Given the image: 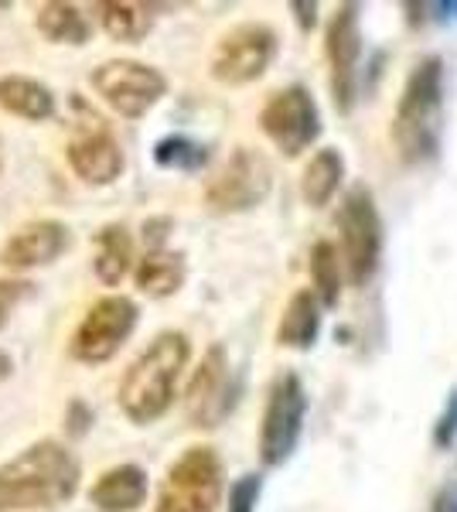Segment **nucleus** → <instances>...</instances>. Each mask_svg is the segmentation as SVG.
<instances>
[{"mask_svg":"<svg viewBox=\"0 0 457 512\" xmlns=\"http://www.w3.org/2000/svg\"><path fill=\"white\" fill-rule=\"evenodd\" d=\"M140 321V311L130 297L123 294H106L99 297L93 308L86 311V318L76 325L69 342L72 359L86 362V366H99L110 362L116 352L127 345V338L134 335Z\"/></svg>","mask_w":457,"mask_h":512,"instance_id":"nucleus-13","label":"nucleus"},{"mask_svg":"<svg viewBox=\"0 0 457 512\" xmlns=\"http://www.w3.org/2000/svg\"><path fill=\"white\" fill-rule=\"evenodd\" d=\"M338 236H342V267L352 287H369L382 267L386 226L369 185H352L338 205Z\"/></svg>","mask_w":457,"mask_h":512,"instance_id":"nucleus-4","label":"nucleus"},{"mask_svg":"<svg viewBox=\"0 0 457 512\" xmlns=\"http://www.w3.org/2000/svg\"><path fill=\"white\" fill-rule=\"evenodd\" d=\"M96 96L110 106L113 113H120L123 120H140L168 96V79L164 72H157L154 65L137 62V59H110L96 65L93 76Z\"/></svg>","mask_w":457,"mask_h":512,"instance_id":"nucleus-10","label":"nucleus"},{"mask_svg":"<svg viewBox=\"0 0 457 512\" xmlns=\"http://www.w3.org/2000/svg\"><path fill=\"white\" fill-rule=\"evenodd\" d=\"M321 321L324 308L318 304V297L311 294V287L290 294V301L284 304V315L277 321V345L294 352H311L318 345Z\"/></svg>","mask_w":457,"mask_h":512,"instance_id":"nucleus-17","label":"nucleus"},{"mask_svg":"<svg viewBox=\"0 0 457 512\" xmlns=\"http://www.w3.org/2000/svg\"><path fill=\"white\" fill-rule=\"evenodd\" d=\"M99 24L113 41L123 45H140L154 28V7L130 4V0H110V4H96Z\"/></svg>","mask_w":457,"mask_h":512,"instance_id":"nucleus-22","label":"nucleus"},{"mask_svg":"<svg viewBox=\"0 0 457 512\" xmlns=\"http://www.w3.org/2000/svg\"><path fill=\"white\" fill-rule=\"evenodd\" d=\"M270 188L273 168L267 154L253 151V147H236L219 168V175L205 185V205L215 216H239V212H253L256 205L267 202Z\"/></svg>","mask_w":457,"mask_h":512,"instance_id":"nucleus-12","label":"nucleus"},{"mask_svg":"<svg viewBox=\"0 0 457 512\" xmlns=\"http://www.w3.org/2000/svg\"><path fill=\"white\" fill-rule=\"evenodd\" d=\"M362 7L359 4H338V11L331 14L328 28H324V55H328V72H331V99L335 110L348 117L359 103L362 93Z\"/></svg>","mask_w":457,"mask_h":512,"instance_id":"nucleus-9","label":"nucleus"},{"mask_svg":"<svg viewBox=\"0 0 457 512\" xmlns=\"http://www.w3.org/2000/svg\"><path fill=\"white\" fill-rule=\"evenodd\" d=\"M191 359V342L185 332H168L154 335L151 345L137 355L127 366V373L120 379V410L130 424H154L174 407V396H178V383L185 376V366Z\"/></svg>","mask_w":457,"mask_h":512,"instance_id":"nucleus-2","label":"nucleus"},{"mask_svg":"<svg viewBox=\"0 0 457 512\" xmlns=\"http://www.w3.org/2000/svg\"><path fill=\"white\" fill-rule=\"evenodd\" d=\"M0 110H7L11 117L41 123L55 117V93L45 82L31 76H0Z\"/></svg>","mask_w":457,"mask_h":512,"instance_id":"nucleus-20","label":"nucleus"},{"mask_svg":"<svg viewBox=\"0 0 457 512\" xmlns=\"http://www.w3.org/2000/svg\"><path fill=\"white\" fill-rule=\"evenodd\" d=\"M454 437H457V393H447V407L434 427V444L437 448H451Z\"/></svg>","mask_w":457,"mask_h":512,"instance_id":"nucleus-27","label":"nucleus"},{"mask_svg":"<svg viewBox=\"0 0 457 512\" xmlns=\"http://www.w3.org/2000/svg\"><path fill=\"white\" fill-rule=\"evenodd\" d=\"M96 256H93V274L99 284L116 287L127 274H134V236L123 222H110L96 233Z\"/></svg>","mask_w":457,"mask_h":512,"instance_id":"nucleus-19","label":"nucleus"},{"mask_svg":"<svg viewBox=\"0 0 457 512\" xmlns=\"http://www.w3.org/2000/svg\"><path fill=\"white\" fill-rule=\"evenodd\" d=\"M79 120L69 134V144H65V161H69L72 175L86 185H113L116 178L123 175V151L120 140L113 137L110 123L103 117H96L89 106H82L79 99H72Z\"/></svg>","mask_w":457,"mask_h":512,"instance_id":"nucleus-14","label":"nucleus"},{"mask_svg":"<svg viewBox=\"0 0 457 512\" xmlns=\"http://www.w3.org/2000/svg\"><path fill=\"white\" fill-rule=\"evenodd\" d=\"M147 472L140 465H116L106 468L89 489V502L99 512H134L147 502Z\"/></svg>","mask_w":457,"mask_h":512,"instance_id":"nucleus-16","label":"nucleus"},{"mask_svg":"<svg viewBox=\"0 0 457 512\" xmlns=\"http://www.w3.org/2000/svg\"><path fill=\"white\" fill-rule=\"evenodd\" d=\"M226 495V468L212 444H191L171 461L154 512H219Z\"/></svg>","mask_w":457,"mask_h":512,"instance_id":"nucleus-5","label":"nucleus"},{"mask_svg":"<svg viewBox=\"0 0 457 512\" xmlns=\"http://www.w3.org/2000/svg\"><path fill=\"white\" fill-rule=\"evenodd\" d=\"M393 144L406 168H423L440 154L444 137V59L427 55L410 69L393 113Z\"/></svg>","mask_w":457,"mask_h":512,"instance_id":"nucleus-3","label":"nucleus"},{"mask_svg":"<svg viewBox=\"0 0 457 512\" xmlns=\"http://www.w3.org/2000/svg\"><path fill=\"white\" fill-rule=\"evenodd\" d=\"M171 226H174V222H171L168 216L147 219V222H144V246H147V250H164V243H168Z\"/></svg>","mask_w":457,"mask_h":512,"instance_id":"nucleus-29","label":"nucleus"},{"mask_svg":"<svg viewBox=\"0 0 457 512\" xmlns=\"http://www.w3.org/2000/svg\"><path fill=\"white\" fill-rule=\"evenodd\" d=\"M188 280V263L185 253L178 250H147L134 263V284L140 294L147 297H174Z\"/></svg>","mask_w":457,"mask_h":512,"instance_id":"nucleus-18","label":"nucleus"},{"mask_svg":"<svg viewBox=\"0 0 457 512\" xmlns=\"http://www.w3.org/2000/svg\"><path fill=\"white\" fill-rule=\"evenodd\" d=\"M290 11H294V21L304 35H311V31L318 28V0H294Z\"/></svg>","mask_w":457,"mask_h":512,"instance_id":"nucleus-30","label":"nucleus"},{"mask_svg":"<svg viewBox=\"0 0 457 512\" xmlns=\"http://www.w3.org/2000/svg\"><path fill=\"white\" fill-rule=\"evenodd\" d=\"M212 151L198 140L185 134H168L154 144V164L164 171H181V175H195V171L209 168Z\"/></svg>","mask_w":457,"mask_h":512,"instance_id":"nucleus-25","label":"nucleus"},{"mask_svg":"<svg viewBox=\"0 0 457 512\" xmlns=\"http://www.w3.org/2000/svg\"><path fill=\"white\" fill-rule=\"evenodd\" d=\"M345 181V154L338 147H321L311 154V161L304 164L301 175V198L311 209H324L331 205V198L338 195Z\"/></svg>","mask_w":457,"mask_h":512,"instance_id":"nucleus-21","label":"nucleus"},{"mask_svg":"<svg viewBox=\"0 0 457 512\" xmlns=\"http://www.w3.org/2000/svg\"><path fill=\"white\" fill-rule=\"evenodd\" d=\"M65 250H69V226L58 219H35L7 239L0 250V263L14 274H28V270L48 267Z\"/></svg>","mask_w":457,"mask_h":512,"instance_id":"nucleus-15","label":"nucleus"},{"mask_svg":"<svg viewBox=\"0 0 457 512\" xmlns=\"http://www.w3.org/2000/svg\"><path fill=\"white\" fill-rule=\"evenodd\" d=\"M260 492H263V475L249 472L243 478H236L229 489V512H256Z\"/></svg>","mask_w":457,"mask_h":512,"instance_id":"nucleus-26","label":"nucleus"},{"mask_svg":"<svg viewBox=\"0 0 457 512\" xmlns=\"http://www.w3.org/2000/svg\"><path fill=\"white\" fill-rule=\"evenodd\" d=\"M430 512H457V482H447L444 489L434 495Z\"/></svg>","mask_w":457,"mask_h":512,"instance_id":"nucleus-31","label":"nucleus"},{"mask_svg":"<svg viewBox=\"0 0 457 512\" xmlns=\"http://www.w3.org/2000/svg\"><path fill=\"white\" fill-rule=\"evenodd\" d=\"M260 130L284 158H301L307 147L318 144L324 130L318 99L301 82L277 89L260 110Z\"/></svg>","mask_w":457,"mask_h":512,"instance_id":"nucleus-11","label":"nucleus"},{"mask_svg":"<svg viewBox=\"0 0 457 512\" xmlns=\"http://www.w3.org/2000/svg\"><path fill=\"white\" fill-rule=\"evenodd\" d=\"M11 369H14L11 355H7V352H0V379H7V376H11Z\"/></svg>","mask_w":457,"mask_h":512,"instance_id":"nucleus-33","label":"nucleus"},{"mask_svg":"<svg viewBox=\"0 0 457 512\" xmlns=\"http://www.w3.org/2000/svg\"><path fill=\"white\" fill-rule=\"evenodd\" d=\"M239 393H243V379L232 369L226 345L219 342L209 345L185 390V414L191 420V427H198V431L222 427L226 417L236 410Z\"/></svg>","mask_w":457,"mask_h":512,"instance_id":"nucleus-6","label":"nucleus"},{"mask_svg":"<svg viewBox=\"0 0 457 512\" xmlns=\"http://www.w3.org/2000/svg\"><path fill=\"white\" fill-rule=\"evenodd\" d=\"M35 24H38L41 38L55 41V45H86V41L93 38V24L86 21V14H82L76 4H62V0L41 4Z\"/></svg>","mask_w":457,"mask_h":512,"instance_id":"nucleus-23","label":"nucleus"},{"mask_svg":"<svg viewBox=\"0 0 457 512\" xmlns=\"http://www.w3.org/2000/svg\"><path fill=\"white\" fill-rule=\"evenodd\" d=\"M342 256H338V246L331 239H318L311 246V294L318 297L321 308H338L342 301Z\"/></svg>","mask_w":457,"mask_h":512,"instance_id":"nucleus-24","label":"nucleus"},{"mask_svg":"<svg viewBox=\"0 0 457 512\" xmlns=\"http://www.w3.org/2000/svg\"><path fill=\"white\" fill-rule=\"evenodd\" d=\"M307 420V390L297 373H280L270 383L267 407L260 420V461L267 468H284L294 458Z\"/></svg>","mask_w":457,"mask_h":512,"instance_id":"nucleus-7","label":"nucleus"},{"mask_svg":"<svg viewBox=\"0 0 457 512\" xmlns=\"http://www.w3.org/2000/svg\"><path fill=\"white\" fill-rule=\"evenodd\" d=\"M82 465L65 444L41 437L0 465V512L52 509L79 492Z\"/></svg>","mask_w":457,"mask_h":512,"instance_id":"nucleus-1","label":"nucleus"},{"mask_svg":"<svg viewBox=\"0 0 457 512\" xmlns=\"http://www.w3.org/2000/svg\"><path fill=\"white\" fill-rule=\"evenodd\" d=\"M28 294H31L28 280H0V325H4L7 315H11Z\"/></svg>","mask_w":457,"mask_h":512,"instance_id":"nucleus-28","label":"nucleus"},{"mask_svg":"<svg viewBox=\"0 0 457 512\" xmlns=\"http://www.w3.org/2000/svg\"><path fill=\"white\" fill-rule=\"evenodd\" d=\"M434 11H440V14H437L440 21L457 18V0H447V4H434Z\"/></svg>","mask_w":457,"mask_h":512,"instance_id":"nucleus-32","label":"nucleus"},{"mask_svg":"<svg viewBox=\"0 0 457 512\" xmlns=\"http://www.w3.org/2000/svg\"><path fill=\"white\" fill-rule=\"evenodd\" d=\"M0 168H4V158H0Z\"/></svg>","mask_w":457,"mask_h":512,"instance_id":"nucleus-34","label":"nucleus"},{"mask_svg":"<svg viewBox=\"0 0 457 512\" xmlns=\"http://www.w3.org/2000/svg\"><path fill=\"white\" fill-rule=\"evenodd\" d=\"M277 52H280V38L270 24L243 21L215 41L209 72L222 86H249V82L267 76Z\"/></svg>","mask_w":457,"mask_h":512,"instance_id":"nucleus-8","label":"nucleus"}]
</instances>
